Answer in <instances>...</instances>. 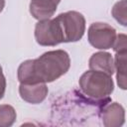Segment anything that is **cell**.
<instances>
[{
	"label": "cell",
	"instance_id": "cell-1",
	"mask_svg": "<svg viewBox=\"0 0 127 127\" xmlns=\"http://www.w3.org/2000/svg\"><path fill=\"white\" fill-rule=\"evenodd\" d=\"M70 65L66 52L63 50L51 51L36 60L22 63L18 68V79L21 83L51 82L64 74Z\"/></svg>",
	"mask_w": 127,
	"mask_h": 127
},
{
	"label": "cell",
	"instance_id": "cell-2",
	"mask_svg": "<svg viewBox=\"0 0 127 127\" xmlns=\"http://www.w3.org/2000/svg\"><path fill=\"white\" fill-rule=\"evenodd\" d=\"M79 86L84 94L95 99L104 98L113 91L111 75L93 69L85 71L81 75L79 78Z\"/></svg>",
	"mask_w": 127,
	"mask_h": 127
},
{
	"label": "cell",
	"instance_id": "cell-3",
	"mask_svg": "<svg viewBox=\"0 0 127 127\" xmlns=\"http://www.w3.org/2000/svg\"><path fill=\"white\" fill-rule=\"evenodd\" d=\"M61 27L64 42H76L81 39L85 31L84 17L75 11H68L56 17Z\"/></svg>",
	"mask_w": 127,
	"mask_h": 127
},
{
	"label": "cell",
	"instance_id": "cell-4",
	"mask_svg": "<svg viewBox=\"0 0 127 127\" xmlns=\"http://www.w3.org/2000/svg\"><path fill=\"white\" fill-rule=\"evenodd\" d=\"M35 37L42 46H56L64 42L63 33L57 19L40 20L36 25Z\"/></svg>",
	"mask_w": 127,
	"mask_h": 127
},
{
	"label": "cell",
	"instance_id": "cell-5",
	"mask_svg": "<svg viewBox=\"0 0 127 127\" xmlns=\"http://www.w3.org/2000/svg\"><path fill=\"white\" fill-rule=\"evenodd\" d=\"M116 31L105 23H93L88 29V41L96 49L106 50L113 47Z\"/></svg>",
	"mask_w": 127,
	"mask_h": 127
},
{
	"label": "cell",
	"instance_id": "cell-6",
	"mask_svg": "<svg viewBox=\"0 0 127 127\" xmlns=\"http://www.w3.org/2000/svg\"><path fill=\"white\" fill-rule=\"evenodd\" d=\"M19 92L21 97L33 104H37L42 102L47 94H48V87L46 83L40 82V83H33V84H27V83H21L19 87Z\"/></svg>",
	"mask_w": 127,
	"mask_h": 127
},
{
	"label": "cell",
	"instance_id": "cell-7",
	"mask_svg": "<svg viewBox=\"0 0 127 127\" xmlns=\"http://www.w3.org/2000/svg\"><path fill=\"white\" fill-rule=\"evenodd\" d=\"M61 0H31L30 12L38 20L50 19L57 10Z\"/></svg>",
	"mask_w": 127,
	"mask_h": 127
},
{
	"label": "cell",
	"instance_id": "cell-8",
	"mask_svg": "<svg viewBox=\"0 0 127 127\" xmlns=\"http://www.w3.org/2000/svg\"><path fill=\"white\" fill-rule=\"evenodd\" d=\"M89 67L93 70L103 71L109 75H112L115 71L114 61L110 54L99 52L93 54L89 60Z\"/></svg>",
	"mask_w": 127,
	"mask_h": 127
},
{
	"label": "cell",
	"instance_id": "cell-9",
	"mask_svg": "<svg viewBox=\"0 0 127 127\" xmlns=\"http://www.w3.org/2000/svg\"><path fill=\"white\" fill-rule=\"evenodd\" d=\"M124 109L123 107L113 102L107 105L102 112V121L106 127H118L124 122Z\"/></svg>",
	"mask_w": 127,
	"mask_h": 127
},
{
	"label": "cell",
	"instance_id": "cell-10",
	"mask_svg": "<svg viewBox=\"0 0 127 127\" xmlns=\"http://www.w3.org/2000/svg\"><path fill=\"white\" fill-rule=\"evenodd\" d=\"M115 68L117 69V82L118 85L122 88H126V51L125 52H116Z\"/></svg>",
	"mask_w": 127,
	"mask_h": 127
},
{
	"label": "cell",
	"instance_id": "cell-11",
	"mask_svg": "<svg viewBox=\"0 0 127 127\" xmlns=\"http://www.w3.org/2000/svg\"><path fill=\"white\" fill-rule=\"evenodd\" d=\"M16 120V111L11 105H0V127L11 126Z\"/></svg>",
	"mask_w": 127,
	"mask_h": 127
},
{
	"label": "cell",
	"instance_id": "cell-12",
	"mask_svg": "<svg viewBox=\"0 0 127 127\" xmlns=\"http://www.w3.org/2000/svg\"><path fill=\"white\" fill-rule=\"evenodd\" d=\"M113 17L123 26L126 25V0L117 2L112 9Z\"/></svg>",
	"mask_w": 127,
	"mask_h": 127
},
{
	"label": "cell",
	"instance_id": "cell-13",
	"mask_svg": "<svg viewBox=\"0 0 127 127\" xmlns=\"http://www.w3.org/2000/svg\"><path fill=\"white\" fill-rule=\"evenodd\" d=\"M126 36L121 34L116 37L114 45L112 48H114L115 52H125L126 51Z\"/></svg>",
	"mask_w": 127,
	"mask_h": 127
},
{
	"label": "cell",
	"instance_id": "cell-14",
	"mask_svg": "<svg viewBox=\"0 0 127 127\" xmlns=\"http://www.w3.org/2000/svg\"><path fill=\"white\" fill-rule=\"evenodd\" d=\"M5 88H6V80L2 72V67L0 66V99L3 97L5 93Z\"/></svg>",
	"mask_w": 127,
	"mask_h": 127
},
{
	"label": "cell",
	"instance_id": "cell-15",
	"mask_svg": "<svg viewBox=\"0 0 127 127\" xmlns=\"http://www.w3.org/2000/svg\"><path fill=\"white\" fill-rule=\"evenodd\" d=\"M4 5H5V0H0V12L3 10Z\"/></svg>",
	"mask_w": 127,
	"mask_h": 127
}]
</instances>
